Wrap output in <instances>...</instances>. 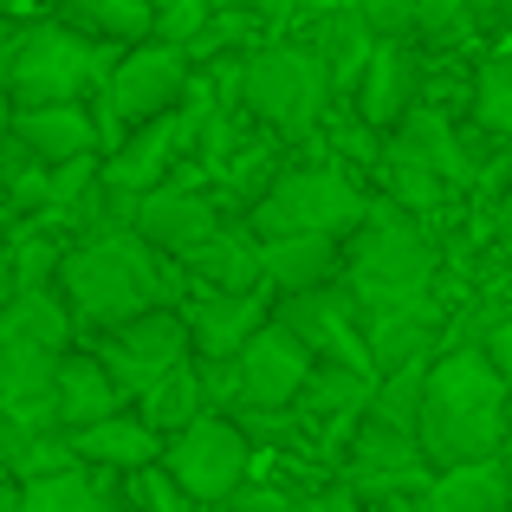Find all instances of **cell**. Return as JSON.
<instances>
[{"label":"cell","mask_w":512,"mask_h":512,"mask_svg":"<svg viewBox=\"0 0 512 512\" xmlns=\"http://www.w3.org/2000/svg\"><path fill=\"white\" fill-rule=\"evenodd\" d=\"M506 376L487 357V344H448L428 357V383H422V454L428 467H454V461H487L506 441Z\"/></svg>","instance_id":"cell-1"},{"label":"cell","mask_w":512,"mask_h":512,"mask_svg":"<svg viewBox=\"0 0 512 512\" xmlns=\"http://www.w3.org/2000/svg\"><path fill=\"white\" fill-rule=\"evenodd\" d=\"M169 253L150 247L137 227H98L85 234L78 247H65L59 260V292L72 299L78 325L91 331H111L124 318L150 312V305H169L175 299V273H169Z\"/></svg>","instance_id":"cell-2"},{"label":"cell","mask_w":512,"mask_h":512,"mask_svg":"<svg viewBox=\"0 0 512 512\" xmlns=\"http://www.w3.org/2000/svg\"><path fill=\"white\" fill-rule=\"evenodd\" d=\"M435 240L415 227L409 208L396 201H370L357 227L344 240V286L357 292L363 312H389V305H422L435 286Z\"/></svg>","instance_id":"cell-3"},{"label":"cell","mask_w":512,"mask_h":512,"mask_svg":"<svg viewBox=\"0 0 512 512\" xmlns=\"http://www.w3.org/2000/svg\"><path fill=\"white\" fill-rule=\"evenodd\" d=\"M331 98H338V91H331V72L305 39L299 46L279 39V46L240 52V104H247L273 137H312Z\"/></svg>","instance_id":"cell-4"},{"label":"cell","mask_w":512,"mask_h":512,"mask_svg":"<svg viewBox=\"0 0 512 512\" xmlns=\"http://www.w3.org/2000/svg\"><path fill=\"white\" fill-rule=\"evenodd\" d=\"M111 39H91L78 33L72 20H39L20 33V46H13V72H7V91L13 104H59V98H85L91 85H104V72L117 65Z\"/></svg>","instance_id":"cell-5"},{"label":"cell","mask_w":512,"mask_h":512,"mask_svg":"<svg viewBox=\"0 0 512 512\" xmlns=\"http://www.w3.org/2000/svg\"><path fill=\"white\" fill-rule=\"evenodd\" d=\"M370 214V195L357 188V175L344 169H279L273 182L253 195V234H350Z\"/></svg>","instance_id":"cell-6"},{"label":"cell","mask_w":512,"mask_h":512,"mask_svg":"<svg viewBox=\"0 0 512 512\" xmlns=\"http://www.w3.org/2000/svg\"><path fill=\"white\" fill-rule=\"evenodd\" d=\"M188 46H175V39H137V46L117 52V65L104 72V111H98V130L104 137H117V130H137L150 124V117L175 111V104L188 98ZM111 150V143H104Z\"/></svg>","instance_id":"cell-7"},{"label":"cell","mask_w":512,"mask_h":512,"mask_svg":"<svg viewBox=\"0 0 512 512\" xmlns=\"http://www.w3.org/2000/svg\"><path fill=\"white\" fill-rule=\"evenodd\" d=\"M163 467L182 480L188 493H195L201 506H227V500H234V487H247L253 441H247V428H240V422L201 409L195 422H182V428H169V435H163Z\"/></svg>","instance_id":"cell-8"},{"label":"cell","mask_w":512,"mask_h":512,"mask_svg":"<svg viewBox=\"0 0 512 512\" xmlns=\"http://www.w3.org/2000/svg\"><path fill=\"white\" fill-rule=\"evenodd\" d=\"M98 357H104V370L124 383V396H143L163 370H175L182 357H195V344H188V318L175 312V305H150V312L98 331Z\"/></svg>","instance_id":"cell-9"},{"label":"cell","mask_w":512,"mask_h":512,"mask_svg":"<svg viewBox=\"0 0 512 512\" xmlns=\"http://www.w3.org/2000/svg\"><path fill=\"white\" fill-rule=\"evenodd\" d=\"M312 363H318V350L305 344L299 331L279 325V318H266V325L240 344V357H234V370H240V409H253V415L292 409L299 389H305V376H312Z\"/></svg>","instance_id":"cell-10"},{"label":"cell","mask_w":512,"mask_h":512,"mask_svg":"<svg viewBox=\"0 0 512 512\" xmlns=\"http://www.w3.org/2000/svg\"><path fill=\"white\" fill-rule=\"evenodd\" d=\"M273 318L292 325L318 357H338V363H357V370H376L370 363V338L357 331L363 305L344 279H325V286H305V292H279L273 299Z\"/></svg>","instance_id":"cell-11"},{"label":"cell","mask_w":512,"mask_h":512,"mask_svg":"<svg viewBox=\"0 0 512 512\" xmlns=\"http://www.w3.org/2000/svg\"><path fill=\"white\" fill-rule=\"evenodd\" d=\"M415 104H422V52L409 46V33H383L357 72V117L363 130H396Z\"/></svg>","instance_id":"cell-12"},{"label":"cell","mask_w":512,"mask_h":512,"mask_svg":"<svg viewBox=\"0 0 512 512\" xmlns=\"http://www.w3.org/2000/svg\"><path fill=\"white\" fill-rule=\"evenodd\" d=\"M0 409L20 435L59 428V350L0 338Z\"/></svg>","instance_id":"cell-13"},{"label":"cell","mask_w":512,"mask_h":512,"mask_svg":"<svg viewBox=\"0 0 512 512\" xmlns=\"http://www.w3.org/2000/svg\"><path fill=\"white\" fill-rule=\"evenodd\" d=\"M130 227H137L150 247H163L169 260H188L201 240L221 227V208H214L201 188H175V182H156L130 201Z\"/></svg>","instance_id":"cell-14"},{"label":"cell","mask_w":512,"mask_h":512,"mask_svg":"<svg viewBox=\"0 0 512 512\" xmlns=\"http://www.w3.org/2000/svg\"><path fill=\"white\" fill-rule=\"evenodd\" d=\"M13 143H20L33 163L59 169V163H72V156L104 150V130H98V117L85 111V98H59V104H20V111H13Z\"/></svg>","instance_id":"cell-15"},{"label":"cell","mask_w":512,"mask_h":512,"mask_svg":"<svg viewBox=\"0 0 512 512\" xmlns=\"http://www.w3.org/2000/svg\"><path fill=\"white\" fill-rule=\"evenodd\" d=\"M266 286L253 292H227V286H201L195 299H188V344H195V357H240V344L253 338V331L273 318V305L260 299Z\"/></svg>","instance_id":"cell-16"},{"label":"cell","mask_w":512,"mask_h":512,"mask_svg":"<svg viewBox=\"0 0 512 512\" xmlns=\"http://www.w3.org/2000/svg\"><path fill=\"white\" fill-rule=\"evenodd\" d=\"M428 454L415 428H389L376 415H363V428L350 435V487L370 493V487H409V474H422Z\"/></svg>","instance_id":"cell-17"},{"label":"cell","mask_w":512,"mask_h":512,"mask_svg":"<svg viewBox=\"0 0 512 512\" xmlns=\"http://www.w3.org/2000/svg\"><path fill=\"white\" fill-rule=\"evenodd\" d=\"M260 273L266 292H305L344 279V240L338 234H260Z\"/></svg>","instance_id":"cell-18"},{"label":"cell","mask_w":512,"mask_h":512,"mask_svg":"<svg viewBox=\"0 0 512 512\" xmlns=\"http://www.w3.org/2000/svg\"><path fill=\"white\" fill-rule=\"evenodd\" d=\"M72 448H78V461H91V467H104V474H137V467H150V461H163V428L150 422V415H104V422H91V428H72Z\"/></svg>","instance_id":"cell-19"},{"label":"cell","mask_w":512,"mask_h":512,"mask_svg":"<svg viewBox=\"0 0 512 512\" xmlns=\"http://www.w3.org/2000/svg\"><path fill=\"white\" fill-rule=\"evenodd\" d=\"M124 402H130L124 383L104 370L98 350H59V428L65 435L104 422V415H117Z\"/></svg>","instance_id":"cell-20"},{"label":"cell","mask_w":512,"mask_h":512,"mask_svg":"<svg viewBox=\"0 0 512 512\" xmlns=\"http://www.w3.org/2000/svg\"><path fill=\"white\" fill-rule=\"evenodd\" d=\"M363 318H370V325H363V338H370L376 376H383V370H402V363L435 357V331H441L435 299H422V305H389V312H363Z\"/></svg>","instance_id":"cell-21"},{"label":"cell","mask_w":512,"mask_h":512,"mask_svg":"<svg viewBox=\"0 0 512 512\" xmlns=\"http://www.w3.org/2000/svg\"><path fill=\"white\" fill-rule=\"evenodd\" d=\"M422 500H428V512H506L512 474H506L500 454H487V461H454V467H435Z\"/></svg>","instance_id":"cell-22"},{"label":"cell","mask_w":512,"mask_h":512,"mask_svg":"<svg viewBox=\"0 0 512 512\" xmlns=\"http://www.w3.org/2000/svg\"><path fill=\"white\" fill-rule=\"evenodd\" d=\"M182 266L195 273V286H227V292L266 286V273H260V234H253V221L247 227H227L221 221Z\"/></svg>","instance_id":"cell-23"},{"label":"cell","mask_w":512,"mask_h":512,"mask_svg":"<svg viewBox=\"0 0 512 512\" xmlns=\"http://www.w3.org/2000/svg\"><path fill=\"white\" fill-rule=\"evenodd\" d=\"M78 331V312L59 286H13V305L0 312V338H20V344H39V350H65Z\"/></svg>","instance_id":"cell-24"},{"label":"cell","mask_w":512,"mask_h":512,"mask_svg":"<svg viewBox=\"0 0 512 512\" xmlns=\"http://www.w3.org/2000/svg\"><path fill=\"white\" fill-rule=\"evenodd\" d=\"M305 46L325 59V72H331V91H357V72H363V59H370V46H376V33L363 26V13L357 7H331V13H318L312 26H305Z\"/></svg>","instance_id":"cell-25"},{"label":"cell","mask_w":512,"mask_h":512,"mask_svg":"<svg viewBox=\"0 0 512 512\" xmlns=\"http://www.w3.org/2000/svg\"><path fill=\"white\" fill-rule=\"evenodd\" d=\"M98 474L104 467H91V461L33 474V480H20V506L26 512H111V487Z\"/></svg>","instance_id":"cell-26"},{"label":"cell","mask_w":512,"mask_h":512,"mask_svg":"<svg viewBox=\"0 0 512 512\" xmlns=\"http://www.w3.org/2000/svg\"><path fill=\"white\" fill-rule=\"evenodd\" d=\"M396 143L409 156H422L428 169H441L448 182H467V169H474V163H467V150H461V137H454V124L435 111V104H415V111L396 124Z\"/></svg>","instance_id":"cell-27"},{"label":"cell","mask_w":512,"mask_h":512,"mask_svg":"<svg viewBox=\"0 0 512 512\" xmlns=\"http://www.w3.org/2000/svg\"><path fill=\"white\" fill-rule=\"evenodd\" d=\"M370 389H376V370L318 357L312 376H305V389H299V402H305V409H318V415H363V409H370Z\"/></svg>","instance_id":"cell-28"},{"label":"cell","mask_w":512,"mask_h":512,"mask_svg":"<svg viewBox=\"0 0 512 512\" xmlns=\"http://www.w3.org/2000/svg\"><path fill=\"white\" fill-rule=\"evenodd\" d=\"M65 20L91 39H111V46H137L156 39V13L150 0H65Z\"/></svg>","instance_id":"cell-29"},{"label":"cell","mask_w":512,"mask_h":512,"mask_svg":"<svg viewBox=\"0 0 512 512\" xmlns=\"http://www.w3.org/2000/svg\"><path fill=\"white\" fill-rule=\"evenodd\" d=\"M208 409V383H201V363L195 357H182L175 370H163L150 389H143V415H150L156 428H182V422H195V415Z\"/></svg>","instance_id":"cell-30"},{"label":"cell","mask_w":512,"mask_h":512,"mask_svg":"<svg viewBox=\"0 0 512 512\" xmlns=\"http://www.w3.org/2000/svg\"><path fill=\"white\" fill-rule=\"evenodd\" d=\"M383 188H389V201H396V208L428 214V208H441V195H448V175L428 169L422 156H409L402 143H389V150H383Z\"/></svg>","instance_id":"cell-31"},{"label":"cell","mask_w":512,"mask_h":512,"mask_svg":"<svg viewBox=\"0 0 512 512\" xmlns=\"http://www.w3.org/2000/svg\"><path fill=\"white\" fill-rule=\"evenodd\" d=\"M422 383H428V357L402 363V370H383L363 415H376V422H389V428H415V422H422Z\"/></svg>","instance_id":"cell-32"},{"label":"cell","mask_w":512,"mask_h":512,"mask_svg":"<svg viewBox=\"0 0 512 512\" xmlns=\"http://www.w3.org/2000/svg\"><path fill=\"white\" fill-rule=\"evenodd\" d=\"M474 33H480V13L467 0H422L415 7V39L435 52H461Z\"/></svg>","instance_id":"cell-33"},{"label":"cell","mask_w":512,"mask_h":512,"mask_svg":"<svg viewBox=\"0 0 512 512\" xmlns=\"http://www.w3.org/2000/svg\"><path fill=\"white\" fill-rule=\"evenodd\" d=\"M474 117L493 137H512V52H493L474 72Z\"/></svg>","instance_id":"cell-34"},{"label":"cell","mask_w":512,"mask_h":512,"mask_svg":"<svg viewBox=\"0 0 512 512\" xmlns=\"http://www.w3.org/2000/svg\"><path fill=\"white\" fill-rule=\"evenodd\" d=\"M130 500H137L143 512H201V500L169 474L163 461H150V467H137V474H130Z\"/></svg>","instance_id":"cell-35"},{"label":"cell","mask_w":512,"mask_h":512,"mask_svg":"<svg viewBox=\"0 0 512 512\" xmlns=\"http://www.w3.org/2000/svg\"><path fill=\"white\" fill-rule=\"evenodd\" d=\"M150 13H156V39H175V46H188V39L208 26L214 0H150Z\"/></svg>","instance_id":"cell-36"},{"label":"cell","mask_w":512,"mask_h":512,"mask_svg":"<svg viewBox=\"0 0 512 512\" xmlns=\"http://www.w3.org/2000/svg\"><path fill=\"white\" fill-rule=\"evenodd\" d=\"M350 7L363 13V26H370L376 39L383 33H409L415 39V7H422V0H350Z\"/></svg>","instance_id":"cell-37"},{"label":"cell","mask_w":512,"mask_h":512,"mask_svg":"<svg viewBox=\"0 0 512 512\" xmlns=\"http://www.w3.org/2000/svg\"><path fill=\"white\" fill-rule=\"evenodd\" d=\"M227 506L234 512H305V500H292V493H279V487H234Z\"/></svg>","instance_id":"cell-38"},{"label":"cell","mask_w":512,"mask_h":512,"mask_svg":"<svg viewBox=\"0 0 512 512\" xmlns=\"http://www.w3.org/2000/svg\"><path fill=\"white\" fill-rule=\"evenodd\" d=\"M357 506H363V493L344 480V487H325V493H318V500L305 506V512H357Z\"/></svg>","instance_id":"cell-39"},{"label":"cell","mask_w":512,"mask_h":512,"mask_svg":"<svg viewBox=\"0 0 512 512\" xmlns=\"http://www.w3.org/2000/svg\"><path fill=\"white\" fill-rule=\"evenodd\" d=\"M487 357L500 363V376H506V389H512V318H506V325H493V331H487Z\"/></svg>","instance_id":"cell-40"},{"label":"cell","mask_w":512,"mask_h":512,"mask_svg":"<svg viewBox=\"0 0 512 512\" xmlns=\"http://www.w3.org/2000/svg\"><path fill=\"white\" fill-rule=\"evenodd\" d=\"M13 46H20V33H13V20L0 13V85H7V72H13Z\"/></svg>","instance_id":"cell-41"},{"label":"cell","mask_w":512,"mask_h":512,"mask_svg":"<svg viewBox=\"0 0 512 512\" xmlns=\"http://www.w3.org/2000/svg\"><path fill=\"white\" fill-rule=\"evenodd\" d=\"M0 512H26L20 506V480H7V474H0Z\"/></svg>","instance_id":"cell-42"},{"label":"cell","mask_w":512,"mask_h":512,"mask_svg":"<svg viewBox=\"0 0 512 512\" xmlns=\"http://www.w3.org/2000/svg\"><path fill=\"white\" fill-rule=\"evenodd\" d=\"M13 111H20V104H13V91L0 85V143H7V130H13Z\"/></svg>","instance_id":"cell-43"},{"label":"cell","mask_w":512,"mask_h":512,"mask_svg":"<svg viewBox=\"0 0 512 512\" xmlns=\"http://www.w3.org/2000/svg\"><path fill=\"white\" fill-rule=\"evenodd\" d=\"M13 435H20V428H13V422H7V409H0V467L13 461Z\"/></svg>","instance_id":"cell-44"},{"label":"cell","mask_w":512,"mask_h":512,"mask_svg":"<svg viewBox=\"0 0 512 512\" xmlns=\"http://www.w3.org/2000/svg\"><path fill=\"white\" fill-rule=\"evenodd\" d=\"M467 7L480 13V26H500V0H467Z\"/></svg>","instance_id":"cell-45"},{"label":"cell","mask_w":512,"mask_h":512,"mask_svg":"<svg viewBox=\"0 0 512 512\" xmlns=\"http://www.w3.org/2000/svg\"><path fill=\"white\" fill-rule=\"evenodd\" d=\"M389 512H428V500H402V493H396V500H389Z\"/></svg>","instance_id":"cell-46"},{"label":"cell","mask_w":512,"mask_h":512,"mask_svg":"<svg viewBox=\"0 0 512 512\" xmlns=\"http://www.w3.org/2000/svg\"><path fill=\"white\" fill-rule=\"evenodd\" d=\"M500 234L512 240V195H506V208H500Z\"/></svg>","instance_id":"cell-47"},{"label":"cell","mask_w":512,"mask_h":512,"mask_svg":"<svg viewBox=\"0 0 512 512\" xmlns=\"http://www.w3.org/2000/svg\"><path fill=\"white\" fill-rule=\"evenodd\" d=\"M500 20H506V26H512V0H500Z\"/></svg>","instance_id":"cell-48"},{"label":"cell","mask_w":512,"mask_h":512,"mask_svg":"<svg viewBox=\"0 0 512 512\" xmlns=\"http://www.w3.org/2000/svg\"><path fill=\"white\" fill-rule=\"evenodd\" d=\"M506 422H512V396H506Z\"/></svg>","instance_id":"cell-49"},{"label":"cell","mask_w":512,"mask_h":512,"mask_svg":"<svg viewBox=\"0 0 512 512\" xmlns=\"http://www.w3.org/2000/svg\"><path fill=\"white\" fill-rule=\"evenodd\" d=\"M506 512H512V500H506Z\"/></svg>","instance_id":"cell-50"}]
</instances>
